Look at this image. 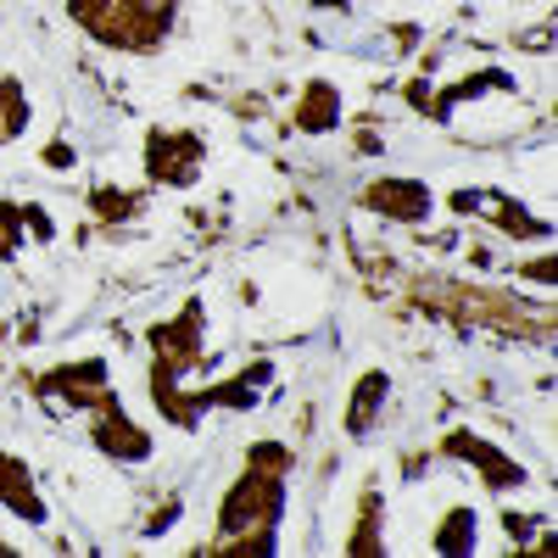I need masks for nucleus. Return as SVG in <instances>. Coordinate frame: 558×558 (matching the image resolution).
<instances>
[{"label":"nucleus","mask_w":558,"mask_h":558,"mask_svg":"<svg viewBox=\"0 0 558 558\" xmlns=\"http://www.w3.org/2000/svg\"><path fill=\"white\" fill-rule=\"evenodd\" d=\"M286 475H291V447H252L241 481L218 502V531L202 553H213V558H268L279 547Z\"/></svg>","instance_id":"f257e3e1"},{"label":"nucleus","mask_w":558,"mask_h":558,"mask_svg":"<svg viewBox=\"0 0 558 558\" xmlns=\"http://www.w3.org/2000/svg\"><path fill=\"white\" fill-rule=\"evenodd\" d=\"M34 397L51 402V408H73L89 418V447L112 463H151L157 441L146 436L129 418L123 397L112 391V368L107 357H78V363H62V368H45L34 380Z\"/></svg>","instance_id":"f03ea898"},{"label":"nucleus","mask_w":558,"mask_h":558,"mask_svg":"<svg viewBox=\"0 0 558 558\" xmlns=\"http://www.w3.org/2000/svg\"><path fill=\"white\" fill-rule=\"evenodd\" d=\"M78 34L118 57H157L179 28V0H68Z\"/></svg>","instance_id":"7ed1b4c3"},{"label":"nucleus","mask_w":558,"mask_h":558,"mask_svg":"<svg viewBox=\"0 0 558 558\" xmlns=\"http://www.w3.org/2000/svg\"><path fill=\"white\" fill-rule=\"evenodd\" d=\"M418 296H430L425 307L463 324V330H492V336H525L531 330V313L525 302L502 296V291H481V286H458V279H436V286H425Z\"/></svg>","instance_id":"20e7f679"},{"label":"nucleus","mask_w":558,"mask_h":558,"mask_svg":"<svg viewBox=\"0 0 558 558\" xmlns=\"http://www.w3.org/2000/svg\"><path fill=\"white\" fill-rule=\"evenodd\" d=\"M151 408L168 418L173 397H179V375H191L202 363V302H184L179 318L151 330Z\"/></svg>","instance_id":"39448f33"},{"label":"nucleus","mask_w":558,"mask_h":558,"mask_svg":"<svg viewBox=\"0 0 558 558\" xmlns=\"http://www.w3.org/2000/svg\"><path fill=\"white\" fill-rule=\"evenodd\" d=\"M207 168V140L184 123H151L146 129V179L168 191H191Z\"/></svg>","instance_id":"423d86ee"},{"label":"nucleus","mask_w":558,"mask_h":558,"mask_svg":"<svg viewBox=\"0 0 558 558\" xmlns=\"http://www.w3.org/2000/svg\"><path fill=\"white\" fill-rule=\"evenodd\" d=\"M447 207L463 213V218H486V223H497L502 235H514V241H553V223L536 218L525 202L502 196V191H452Z\"/></svg>","instance_id":"0eeeda50"},{"label":"nucleus","mask_w":558,"mask_h":558,"mask_svg":"<svg viewBox=\"0 0 558 558\" xmlns=\"http://www.w3.org/2000/svg\"><path fill=\"white\" fill-rule=\"evenodd\" d=\"M441 452L458 458V463H470V470H481L492 492H520V486H531V470H525V463L508 458L502 447H492V441L475 436V430H447V436H441Z\"/></svg>","instance_id":"6e6552de"},{"label":"nucleus","mask_w":558,"mask_h":558,"mask_svg":"<svg viewBox=\"0 0 558 558\" xmlns=\"http://www.w3.org/2000/svg\"><path fill=\"white\" fill-rule=\"evenodd\" d=\"M363 213H380L391 223H425L436 213V196H430V184H418V179H375V184H363Z\"/></svg>","instance_id":"1a4fd4ad"},{"label":"nucleus","mask_w":558,"mask_h":558,"mask_svg":"<svg viewBox=\"0 0 558 558\" xmlns=\"http://www.w3.org/2000/svg\"><path fill=\"white\" fill-rule=\"evenodd\" d=\"M0 508H7L12 520H23V525H51V508H45V497H39V486H34V470L17 458V452H0Z\"/></svg>","instance_id":"9d476101"},{"label":"nucleus","mask_w":558,"mask_h":558,"mask_svg":"<svg viewBox=\"0 0 558 558\" xmlns=\"http://www.w3.org/2000/svg\"><path fill=\"white\" fill-rule=\"evenodd\" d=\"M391 402V375L386 368H368V375H357L352 397H347V436L352 441H368V430L380 425V413Z\"/></svg>","instance_id":"9b49d317"},{"label":"nucleus","mask_w":558,"mask_h":558,"mask_svg":"<svg viewBox=\"0 0 558 558\" xmlns=\"http://www.w3.org/2000/svg\"><path fill=\"white\" fill-rule=\"evenodd\" d=\"M34 129V101H28V84L12 78V73H0V151H12L23 146Z\"/></svg>","instance_id":"f8f14e48"},{"label":"nucleus","mask_w":558,"mask_h":558,"mask_svg":"<svg viewBox=\"0 0 558 558\" xmlns=\"http://www.w3.org/2000/svg\"><path fill=\"white\" fill-rule=\"evenodd\" d=\"M341 123V89L330 78H313L302 84V101H296V129L307 134H330Z\"/></svg>","instance_id":"ddd939ff"},{"label":"nucleus","mask_w":558,"mask_h":558,"mask_svg":"<svg viewBox=\"0 0 558 558\" xmlns=\"http://www.w3.org/2000/svg\"><path fill=\"white\" fill-rule=\"evenodd\" d=\"M481 547V520L475 508H452L447 525L436 531V553H475Z\"/></svg>","instance_id":"4468645a"},{"label":"nucleus","mask_w":558,"mask_h":558,"mask_svg":"<svg viewBox=\"0 0 558 558\" xmlns=\"http://www.w3.org/2000/svg\"><path fill=\"white\" fill-rule=\"evenodd\" d=\"M23 235H28V202H7V196H0V263L17 257Z\"/></svg>","instance_id":"2eb2a0df"},{"label":"nucleus","mask_w":558,"mask_h":558,"mask_svg":"<svg viewBox=\"0 0 558 558\" xmlns=\"http://www.w3.org/2000/svg\"><path fill=\"white\" fill-rule=\"evenodd\" d=\"M375 525H380V497L368 492V497H363V520H357V536H347V553H380V536H375Z\"/></svg>","instance_id":"dca6fc26"},{"label":"nucleus","mask_w":558,"mask_h":558,"mask_svg":"<svg viewBox=\"0 0 558 558\" xmlns=\"http://www.w3.org/2000/svg\"><path fill=\"white\" fill-rule=\"evenodd\" d=\"M96 207H101V218H129V213L140 207V196H118V191H96Z\"/></svg>","instance_id":"f3484780"}]
</instances>
